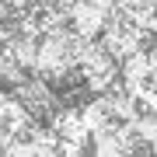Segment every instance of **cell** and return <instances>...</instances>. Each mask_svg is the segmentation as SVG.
<instances>
[{"instance_id":"7a4b0ae2","label":"cell","mask_w":157,"mask_h":157,"mask_svg":"<svg viewBox=\"0 0 157 157\" xmlns=\"http://www.w3.org/2000/svg\"><path fill=\"white\" fill-rule=\"evenodd\" d=\"M108 17L112 14L91 7L87 0H70V32L80 35L84 42H101V35L108 28Z\"/></svg>"},{"instance_id":"3957f363","label":"cell","mask_w":157,"mask_h":157,"mask_svg":"<svg viewBox=\"0 0 157 157\" xmlns=\"http://www.w3.org/2000/svg\"><path fill=\"white\" fill-rule=\"evenodd\" d=\"M14 101L28 115H56V94H52V84H45V80H39V77H28L21 87H14Z\"/></svg>"},{"instance_id":"277c9868","label":"cell","mask_w":157,"mask_h":157,"mask_svg":"<svg viewBox=\"0 0 157 157\" xmlns=\"http://www.w3.org/2000/svg\"><path fill=\"white\" fill-rule=\"evenodd\" d=\"M136 133V143L140 147H150V150L157 154V115L154 112H140L136 115V122H129Z\"/></svg>"},{"instance_id":"6da1fadb","label":"cell","mask_w":157,"mask_h":157,"mask_svg":"<svg viewBox=\"0 0 157 157\" xmlns=\"http://www.w3.org/2000/svg\"><path fill=\"white\" fill-rule=\"evenodd\" d=\"M84 45L87 42L80 39V35H73L70 28L42 35V39H39V59H35L32 77L45 80V84H59V80H67L70 73H77Z\"/></svg>"}]
</instances>
